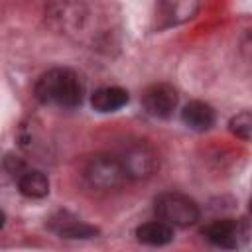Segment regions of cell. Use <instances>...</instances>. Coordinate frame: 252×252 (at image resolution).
Returning <instances> with one entry per match:
<instances>
[{"label": "cell", "instance_id": "1", "mask_svg": "<svg viewBox=\"0 0 252 252\" xmlns=\"http://www.w3.org/2000/svg\"><path fill=\"white\" fill-rule=\"evenodd\" d=\"M33 94L41 104L59 106V108H75L83 102L85 85L81 77L69 67H53L39 75Z\"/></svg>", "mask_w": 252, "mask_h": 252}, {"label": "cell", "instance_id": "2", "mask_svg": "<svg viewBox=\"0 0 252 252\" xmlns=\"http://www.w3.org/2000/svg\"><path fill=\"white\" fill-rule=\"evenodd\" d=\"M83 177L91 189L102 191V193L118 191L128 183V173L120 158L110 156V154L93 156L83 169Z\"/></svg>", "mask_w": 252, "mask_h": 252}, {"label": "cell", "instance_id": "3", "mask_svg": "<svg viewBox=\"0 0 252 252\" xmlns=\"http://www.w3.org/2000/svg\"><path fill=\"white\" fill-rule=\"evenodd\" d=\"M154 211L158 215V219L165 224H169L171 228H185L191 226L199 220L201 211L195 199H191L185 193H177V191H167L161 193L156 203H154Z\"/></svg>", "mask_w": 252, "mask_h": 252}, {"label": "cell", "instance_id": "4", "mask_svg": "<svg viewBox=\"0 0 252 252\" xmlns=\"http://www.w3.org/2000/svg\"><path fill=\"white\" fill-rule=\"evenodd\" d=\"M120 161H122V165L128 173V179L150 177L159 167L158 152L148 142H136V144L128 146L124 156L120 158Z\"/></svg>", "mask_w": 252, "mask_h": 252}, {"label": "cell", "instance_id": "5", "mask_svg": "<svg viewBox=\"0 0 252 252\" xmlns=\"http://www.w3.org/2000/svg\"><path fill=\"white\" fill-rule=\"evenodd\" d=\"M177 100L179 94L169 83L150 85L142 94V106L154 118H169L177 106Z\"/></svg>", "mask_w": 252, "mask_h": 252}, {"label": "cell", "instance_id": "6", "mask_svg": "<svg viewBox=\"0 0 252 252\" xmlns=\"http://www.w3.org/2000/svg\"><path fill=\"white\" fill-rule=\"evenodd\" d=\"M203 234L213 246L222 248V250H234L246 238V228L242 226L240 220L219 219V220H213L211 224H207L203 228Z\"/></svg>", "mask_w": 252, "mask_h": 252}, {"label": "cell", "instance_id": "7", "mask_svg": "<svg viewBox=\"0 0 252 252\" xmlns=\"http://www.w3.org/2000/svg\"><path fill=\"white\" fill-rule=\"evenodd\" d=\"M215 108L203 100H191L181 110V120L195 132H205L215 124Z\"/></svg>", "mask_w": 252, "mask_h": 252}, {"label": "cell", "instance_id": "8", "mask_svg": "<svg viewBox=\"0 0 252 252\" xmlns=\"http://www.w3.org/2000/svg\"><path fill=\"white\" fill-rule=\"evenodd\" d=\"M49 228L59 234L61 238H79V240H87V238H94L98 234V228L89 224V222H83L75 217H69V215H63L61 220H55L51 219L49 222Z\"/></svg>", "mask_w": 252, "mask_h": 252}, {"label": "cell", "instance_id": "9", "mask_svg": "<svg viewBox=\"0 0 252 252\" xmlns=\"http://www.w3.org/2000/svg\"><path fill=\"white\" fill-rule=\"evenodd\" d=\"M128 102V91L120 87H100L91 94V104L96 112H116Z\"/></svg>", "mask_w": 252, "mask_h": 252}, {"label": "cell", "instance_id": "10", "mask_svg": "<svg viewBox=\"0 0 252 252\" xmlns=\"http://www.w3.org/2000/svg\"><path fill=\"white\" fill-rule=\"evenodd\" d=\"M16 179H18V189L24 197L43 199L49 193V179L39 169H26Z\"/></svg>", "mask_w": 252, "mask_h": 252}, {"label": "cell", "instance_id": "11", "mask_svg": "<svg viewBox=\"0 0 252 252\" xmlns=\"http://www.w3.org/2000/svg\"><path fill=\"white\" fill-rule=\"evenodd\" d=\"M136 238L146 246H165L173 240V228L161 220H150L136 228Z\"/></svg>", "mask_w": 252, "mask_h": 252}, {"label": "cell", "instance_id": "12", "mask_svg": "<svg viewBox=\"0 0 252 252\" xmlns=\"http://www.w3.org/2000/svg\"><path fill=\"white\" fill-rule=\"evenodd\" d=\"M161 16H167V26L169 24H179L183 20H189L197 14L199 4L197 2H163L159 4Z\"/></svg>", "mask_w": 252, "mask_h": 252}, {"label": "cell", "instance_id": "13", "mask_svg": "<svg viewBox=\"0 0 252 252\" xmlns=\"http://www.w3.org/2000/svg\"><path fill=\"white\" fill-rule=\"evenodd\" d=\"M228 128H230V132H232L236 138L248 142V140L252 138V114H250L248 110L238 112L236 116L230 118Z\"/></svg>", "mask_w": 252, "mask_h": 252}, {"label": "cell", "instance_id": "14", "mask_svg": "<svg viewBox=\"0 0 252 252\" xmlns=\"http://www.w3.org/2000/svg\"><path fill=\"white\" fill-rule=\"evenodd\" d=\"M4 222H6V215H4V211H0V228L4 226Z\"/></svg>", "mask_w": 252, "mask_h": 252}]
</instances>
